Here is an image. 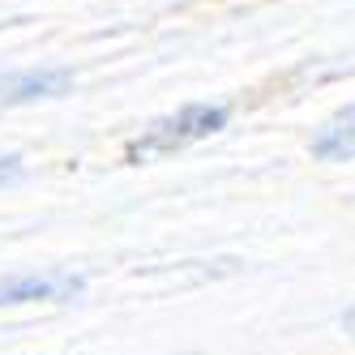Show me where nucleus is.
Here are the masks:
<instances>
[{
	"label": "nucleus",
	"instance_id": "obj_1",
	"mask_svg": "<svg viewBox=\"0 0 355 355\" xmlns=\"http://www.w3.org/2000/svg\"><path fill=\"white\" fill-rule=\"evenodd\" d=\"M227 103H189L180 112H171L163 120H155L150 129H141L129 150H124V159L129 163H155V159H167L175 150H184L193 141H206L210 133H218L227 124Z\"/></svg>",
	"mask_w": 355,
	"mask_h": 355
},
{
	"label": "nucleus",
	"instance_id": "obj_5",
	"mask_svg": "<svg viewBox=\"0 0 355 355\" xmlns=\"http://www.w3.org/2000/svg\"><path fill=\"white\" fill-rule=\"evenodd\" d=\"M21 175V159L17 155H0V184H13Z\"/></svg>",
	"mask_w": 355,
	"mask_h": 355
},
{
	"label": "nucleus",
	"instance_id": "obj_6",
	"mask_svg": "<svg viewBox=\"0 0 355 355\" xmlns=\"http://www.w3.org/2000/svg\"><path fill=\"white\" fill-rule=\"evenodd\" d=\"M343 325H347L351 334H355V309H347V313H343Z\"/></svg>",
	"mask_w": 355,
	"mask_h": 355
},
{
	"label": "nucleus",
	"instance_id": "obj_4",
	"mask_svg": "<svg viewBox=\"0 0 355 355\" xmlns=\"http://www.w3.org/2000/svg\"><path fill=\"white\" fill-rule=\"evenodd\" d=\"M313 155L325 159V163H347L355 159V103L334 112L313 137Z\"/></svg>",
	"mask_w": 355,
	"mask_h": 355
},
{
	"label": "nucleus",
	"instance_id": "obj_2",
	"mask_svg": "<svg viewBox=\"0 0 355 355\" xmlns=\"http://www.w3.org/2000/svg\"><path fill=\"white\" fill-rule=\"evenodd\" d=\"M73 86L69 69H13L0 73V107L35 103V98H56Z\"/></svg>",
	"mask_w": 355,
	"mask_h": 355
},
{
	"label": "nucleus",
	"instance_id": "obj_3",
	"mask_svg": "<svg viewBox=\"0 0 355 355\" xmlns=\"http://www.w3.org/2000/svg\"><path fill=\"white\" fill-rule=\"evenodd\" d=\"M78 291H82V278H73L64 270L9 274V278H0V309L5 304H35V300H73Z\"/></svg>",
	"mask_w": 355,
	"mask_h": 355
}]
</instances>
